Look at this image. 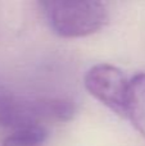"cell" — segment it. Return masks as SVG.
Returning a JSON list of instances; mask_svg holds the SVG:
<instances>
[{
    "label": "cell",
    "mask_w": 145,
    "mask_h": 146,
    "mask_svg": "<svg viewBox=\"0 0 145 146\" xmlns=\"http://www.w3.org/2000/svg\"><path fill=\"white\" fill-rule=\"evenodd\" d=\"M74 105L66 99H25L0 92V126L13 132L44 127V122H66L73 117Z\"/></svg>",
    "instance_id": "2"
},
{
    "label": "cell",
    "mask_w": 145,
    "mask_h": 146,
    "mask_svg": "<svg viewBox=\"0 0 145 146\" xmlns=\"http://www.w3.org/2000/svg\"><path fill=\"white\" fill-rule=\"evenodd\" d=\"M54 33L64 38L85 37L102 30L109 15L105 4L85 0H50L40 3Z\"/></svg>",
    "instance_id": "1"
},
{
    "label": "cell",
    "mask_w": 145,
    "mask_h": 146,
    "mask_svg": "<svg viewBox=\"0 0 145 146\" xmlns=\"http://www.w3.org/2000/svg\"><path fill=\"white\" fill-rule=\"evenodd\" d=\"M46 139L48 131L45 127H31L13 132L1 146H44Z\"/></svg>",
    "instance_id": "5"
},
{
    "label": "cell",
    "mask_w": 145,
    "mask_h": 146,
    "mask_svg": "<svg viewBox=\"0 0 145 146\" xmlns=\"http://www.w3.org/2000/svg\"><path fill=\"white\" fill-rule=\"evenodd\" d=\"M84 83L90 95L113 113L126 118L130 81L120 68L107 63L96 64L85 74Z\"/></svg>",
    "instance_id": "3"
},
{
    "label": "cell",
    "mask_w": 145,
    "mask_h": 146,
    "mask_svg": "<svg viewBox=\"0 0 145 146\" xmlns=\"http://www.w3.org/2000/svg\"><path fill=\"white\" fill-rule=\"evenodd\" d=\"M126 118L145 137V73H139L130 81Z\"/></svg>",
    "instance_id": "4"
}]
</instances>
